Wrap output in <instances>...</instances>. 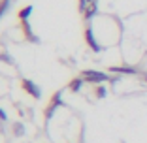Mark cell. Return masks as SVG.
Returning <instances> with one entry per match:
<instances>
[{"mask_svg": "<svg viewBox=\"0 0 147 143\" xmlns=\"http://www.w3.org/2000/svg\"><path fill=\"white\" fill-rule=\"evenodd\" d=\"M143 77H145V81H147V74H143Z\"/></svg>", "mask_w": 147, "mask_h": 143, "instance_id": "obj_13", "label": "cell"}, {"mask_svg": "<svg viewBox=\"0 0 147 143\" xmlns=\"http://www.w3.org/2000/svg\"><path fill=\"white\" fill-rule=\"evenodd\" d=\"M21 87L25 89V92H26V94H30L32 98H36V100H38L40 96H42V91H40V87L36 85V83H32L30 79H23Z\"/></svg>", "mask_w": 147, "mask_h": 143, "instance_id": "obj_3", "label": "cell"}, {"mask_svg": "<svg viewBox=\"0 0 147 143\" xmlns=\"http://www.w3.org/2000/svg\"><path fill=\"white\" fill-rule=\"evenodd\" d=\"M85 40H87V44H89V45L92 47V51H96V53L102 51V47H100V45L96 44L94 34H92V28H91V26H87V28H85Z\"/></svg>", "mask_w": 147, "mask_h": 143, "instance_id": "obj_4", "label": "cell"}, {"mask_svg": "<svg viewBox=\"0 0 147 143\" xmlns=\"http://www.w3.org/2000/svg\"><path fill=\"white\" fill-rule=\"evenodd\" d=\"M11 130H13L15 136H23V134H25V126H23L21 122H15V124L11 126Z\"/></svg>", "mask_w": 147, "mask_h": 143, "instance_id": "obj_9", "label": "cell"}, {"mask_svg": "<svg viewBox=\"0 0 147 143\" xmlns=\"http://www.w3.org/2000/svg\"><path fill=\"white\" fill-rule=\"evenodd\" d=\"M0 119H2V121H6V119H8V117H6V111H4V109H0Z\"/></svg>", "mask_w": 147, "mask_h": 143, "instance_id": "obj_12", "label": "cell"}, {"mask_svg": "<svg viewBox=\"0 0 147 143\" xmlns=\"http://www.w3.org/2000/svg\"><path fill=\"white\" fill-rule=\"evenodd\" d=\"M83 83H85V79H83V77H81V75H79V77H74V79H72V81H70V85H68V89H70V91H72V92H78V91H79V89H81V87H83Z\"/></svg>", "mask_w": 147, "mask_h": 143, "instance_id": "obj_7", "label": "cell"}, {"mask_svg": "<svg viewBox=\"0 0 147 143\" xmlns=\"http://www.w3.org/2000/svg\"><path fill=\"white\" fill-rule=\"evenodd\" d=\"M32 11H34L32 4H30V6H25V8L19 11V19H21V21H28V17L32 15Z\"/></svg>", "mask_w": 147, "mask_h": 143, "instance_id": "obj_8", "label": "cell"}, {"mask_svg": "<svg viewBox=\"0 0 147 143\" xmlns=\"http://www.w3.org/2000/svg\"><path fill=\"white\" fill-rule=\"evenodd\" d=\"M111 72H115V74H138V70L136 68H130V66H113V68H109Z\"/></svg>", "mask_w": 147, "mask_h": 143, "instance_id": "obj_6", "label": "cell"}, {"mask_svg": "<svg viewBox=\"0 0 147 143\" xmlns=\"http://www.w3.org/2000/svg\"><path fill=\"white\" fill-rule=\"evenodd\" d=\"M78 4H79V11H81V13H85L87 4H89V2H87V0H78Z\"/></svg>", "mask_w": 147, "mask_h": 143, "instance_id": "obj_11", "label": "cell"}, {"mask_svg": "<svg viewBox=\"0 0 147 143\" xmlns=\"http://www.w3.org/2000/svg\"><path fill=\"white\" fill-rule=\"evenodd\" d=\"M81 77L85 79L87 83H94V85H98V83H106V81H115L117 77H109L108 74H104V72H98V70H83L81 72Z\"/></svg>", "mask_w": 147, "mask_h": 143, "instance_id": "obj_1", "label": "cell"}, {"mask_svg": "<svg viewBox=\"0 0 147 143\" xmlns=\"http://www.w3.org/2000/svg\"><path fill=\"white\" fill-rule=\"evenodd\" d=\"M96 9H98V4H96V2H89V4H87V9H85V13H83L85 21H91V19L94 17Z\"/></svg>", "mask_w": 147, "mask_h": 143, "instance_id": "obj_5", "label": "cell"}, {"mask_svg": "<svg viewBox=\"0 0 147 143\" xmlns=\"http://www.w3.org/2000/svg\"><path fill=\"white\" fill-rule=\"evenodd\" d=\"M106 94H108V91H106L102 85H100V87H96V96H98V98H104Z\"/></svg>", "mask_w": 147, "mask_h": 143, "instance_id": "obj_10", "label": "cell"}, {"mask_svg": "<svg viewBox=\"0 0 147 143\" xmlns=\"http://www.w3.org/2000/svg\"><path fill=\"white\" fill-rule=\"evenodd\" d=\"M59 105H62V92H55V94H53V98L49 100L47 107H45V111H43V117L51 119L53 113H55V109L59 107Z\"/></svg>", "mask_w": 147, "mask_h": 143, "instance_id": "obj_2", "label": "cell"}]
</instances>
